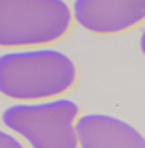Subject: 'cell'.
<instances>
[{
	"label": "cell",
	"mask_w": 145,
	"mask_h": 148,
	"mask_svg": "<svg viewBox=\"0 0 145 148\" xmlns=\"http://www.w3.org/2000/svg\"><path fill=\"white\" fill-rule=\"evenodd\" d=\"M72 22L65 0H0V47H51L67 36Z\"/></svg>",
	"instance_id": "7a4b0ae2"
},
{
	"label": "cell",
	"mask_w": 145,
	"mask_h": 148,
	"mask_svg": "<svg viewBox=\"0 0 145 148\" xmlns=\"http://www.w3.org/2000/svg\"><path fill=\"white\" fill-rule=\"evenodd\" d=\"M72 20L94 34H120L145 22V0H75Z\"/></svg>",
	"instance_id": "277c9868"
},
{
	"label": "cell",
	"mask_w": 145,
	"mask_h": 148,
	"mask_svg": "<svg viewBox=\"0 0 145 148\" xmlns=\"http://www.w3.org/2000/svg\"><path fill=\"white\" fill-rule=\"evenodd\" d=\"M80 148H145V136L111 114L85 112L76 121Z\"/></svg>",
	"instance_id": "5b68a950"
},
{
	"label": "cell",
	"mask_w": 145,
	"mask_h": 148,
	"mask_svg": "<svg viewBox=\"0 0 145 148\" xmlns=\"http://www.w3.org/2000/svg\"><path fill=\"white\" fill-rule=\"evenodd\" d=\"M80 105L71 98L13 103L0 114L4 128L22 137L27 148H80L76 121Z\"/></svg>",
	"instance_id": "3957f363"
},
{
	"label": "cell",
	"mask_w": 145,
	"mask_h": 148,
	"mask_svg": "<svg viewBox=\"0 0 145 148\" xmlns=\"http://www.w3.org/2000/svg\"><path fill=\"white\" fill-rule=\"evenodd\" d=\"M78 81L76 62L56 47L0 53V94L14 103L62 98Z\"/></svg>",
	"instance_id": "6da1fadb"
},
{
	"label": "cell",
	"mask_w": 145,
	"mask_h": 148,
	"mask_svg": "<svg viewBox=\"0 0 145 148\" xmlns=\"http://www.w3.org/2000/svg\"><path fill=\"white\" fill-rule=\"evenodd\" d=\"M140 51H142V54L145 56V25L142 27V33H140Z\"/></svg>",
	"instance_id": "52a82bcc"
},
{
	"label": "cell",
	"mask_w": 145,
	"mask_h": 148,
	"mask_svg": "<svg viewBox=\"0 0 145 148\" xmlns=\"http://www.w3.org/2000/svg\"><path fill=\"white\" fill-rule=\"evenodd\" d=\"M0 148H27V145L7 128H0Z\"/></svg>",
	"instance_id": "8992f818"
}]
</instances>
